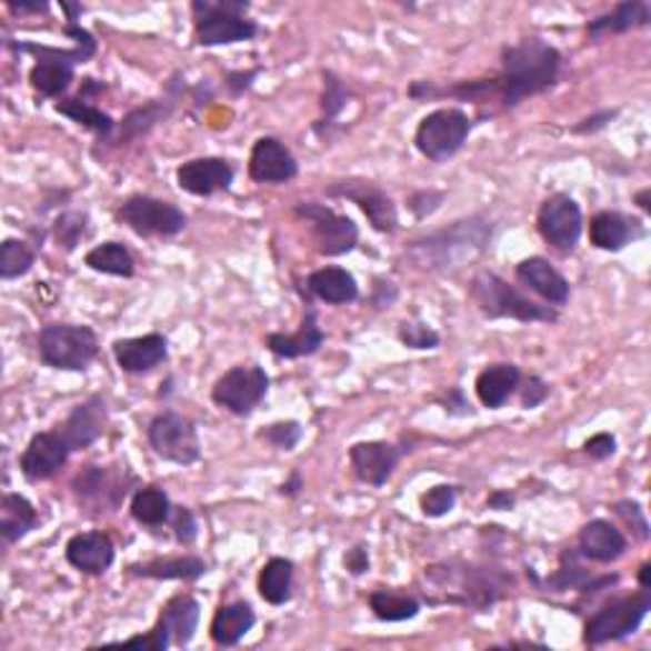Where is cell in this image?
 <instances>
[{
    "mask_svg": "<svg viewBox=\"0 0 651 651\" xmlns=\"http://www.w3.org/2000/svg\"><path fill=\"white\" fill-rule=\"evenodd\" d=\"M560 51L542 39H524L507 47L501 54V77L497 79L501 104L517 108L527 97L552 90L560 77Z\"/></svg>",
    "mask_w": 651,
    "mask_h": 651,
    "instance_id": "6da1fadb",
    "label": "cell"
},
{
    "mask_svg": "<svg viewBox=\"0 0 651 651\" xmlns=\"http://www.w3.org/2000/svg\"><path fill=\"white\" fill-rule=\"evenodd\" d=\"M64 33L77 41L74 49H51L39 47V43H19V47H16L23 51V54L37 57V64H33L29 79L33 90L41 92L43 97L64 94L69 90V84L74 82V67L84 64L87 59H92L97 54L94 37L77 21H69Z\"/></svg>",
    "mask_w": 651,
    "mask_h": 651,
    "instance_id": "7a4b0ae2",
    "label": "cell"
},
{
    "mask_svg": "<svg viewBox=\"0 0 651 651\" xmlns=\"http://www.w3.org/2000/svg\"><path fill=\"white\" fill-rule=\"evenodd\" d=\"M471 301L487 319H514L522 323L532 321H558V311L550 306H540L519 293L514 286L501 280L494 272H479L471 280Z\"/></svg>",
    "mask_w": 651,
    "mask_h": 651,
    "instance_id": "3957f363",
    "label": "cell"
},
{
    "mask_svg": "<svg viewBox=\"0 0 651 651\" xmlns=\"http://www.w3.org/2000/svg\"><path fill=\"white\" fill-rule=\"evenodd\" d=\"M100 339L90 326L51 323L39 333V357L47 367L82 372L97 359Z\"/></svg>",
    "mask_w": 651,
    "mask_h": 651,
    "instance_id": "277c9868",
    "label": "cell"
},
{
    "mask_svg": "<svg viewBox=\"0 0 651 651\" xmlns=\"http://www.w3.org/2000/svg\"><path fill=\"white\" fill-rule=\"evenodd\" d=\"M201 605L193 595L181 593L173 595L169 603L163 605L161 615H158L156 627L146 633V637L126 639L120 647H140L146 651H166L171 647H187L191 644L193 633L199 629Z\"/></svg>",
    "mask_w": 651,
    "mask_h": 651,
    "instance_id": "5b68a950",
    "label": "cell"
},
{
    "mask_svg": "<svg viewBox=\"0 0 651 651\" xmlns=\"http://www.w3.org/2000/svg\"><path fill=\"white\" fill-rule=\"evenodd\" d=\"M248 3H209L197 0L191 6L197 16V43L199 47H224V43L250 41L258 37V23L244 19Z\"/></svg>",
    "mask_w": 651,
    "mask_h": 651,
    "instance_id": "8992f818",
    "label": "cell"
},
{
    "mask_svg": "<svg viewBox=\"0 0 651 651\" xmlns=\"http://www.w3.org/2000/svg\"><path fill=\"white\" fill-rule=\"evenodd\" d=\"M651 611V593L649 588H641L639 593L615 598L609 605H603L601 611L591 615V621L585 623V644L601 647L609 641H621L637 633L641 621L647 619Z\"/></svg>",
    "mask_w": 651,
    "mask_h": 651,
    "instance_id": "52a82bcc",
    "label": "cell"
},
{
    "mask_svg": "<svg viewBox=\"0 0 651 651\" xmlns=\"http://www.w3.org/2000/svg\"><path fill=\"white\" fill-rule=\"evenodd\" d=\"M471 133V120L463 110L441 108L420 120L415 146L428 161L443 163L461 151Z\"/></svg>",
    "mask_w": 651,
    "mask_h": 651,
    "instance_id": "ba28073f",
    "label": "cell"
},
{
    "mask_svg": "<svg viewBox=\"0 0 651 651\" xmlns=\"http://www.w3.org/2000/svg\"><path fill=\"white\" fill-rule=\"evenodd\" d=\"M148 443L163 461L191 465L201 459L197 425L179 412H161L148 425Z\"/></svg>",
    "mask_w": 651,
    "mask_h": 651,
    "instance_id": "9c48e42d",
    "label": "cell"
},
{
    "mask_svg": "<svg viewBox=\"0 0 651 651\" xmlns=\"http://www.w3.org/2000/svg\"><path fill=\"white\" fill-rule=\"evenodd\" d=\"M268 387L270 377L262 367H232L230 372H224L217 380V384L211 387V400H214L219 408L244 418L266 400Z\"/></svg>",
    "mask_w": 651,
    "mask_h": 651,
    "instance_id": "30bf717a",
    "label": "cell"
},
{
    "mask_svg": "<svg viewBox=\"0 0 651 651\" xmlns=\"http://www.w3.org/2000/svg\"><path fill=\"white\" fill-rule=\"evenodd\" d=\"M487 242V227L471 222H455L451 230L438 232L433 237H425V240L412 242L410 258L418 262L420 268H445L448 262H453V252L465 254L471 248H483Z\"/></svg>",
    "mask_w": 651,
    "mask_h": 651,
    "instance_id": "8fae6325",
    "label": "cell"
},
{
    "mask_svg": "<svg viewBox=\"0 0 651 651\" xmlns=\"http://www.w3.org/2000/svg\"><path fill=\"white\" fill-rule=\"evenodd\" d=\"M296 217L311 224L316 250L326 254V258H339V254H347L357 248L359 230L349 217L337 214V211L323 204H313V201L298 204Z\"/></svg>",
    "mask_w": 651,
    "mask_h": 651,
    "instance_id": "7c38bea8",
    "label": "cell"
},
{
    "mask_svg": "<svg viewBox=\"0 0 651 651\" xmlns=\"http://www.w3.org/2000/svg\"><path fill=\"white\" fill-rule=\"evenodd\" d=\"M118 219L140 237H173L187 227V214L179 207L140 193L118 209Z\"/></svg>",
    "mask_w": 651,
    "mask_h": 651,
    "instance_id": "4fadbf2b",
    "label": "cell"
},
{
    "mask_svg": "<svg viewBox=\"0 0 651 651\" xmlns=\"http://www.w3.org/2000/svg\"><path fill=\"white\" fill-rule=\"evenodd\" d=\"M537 230L542 240L560 252H573L583 234V211L578 201L568 193H555L540 207L537 214Z\"/></svg>",
    "mask_w": 651,
    "mask_h": 651,
    "instance_id": "5bb4252c",
    "label": "cell"
},
{
    "mask_svg": "<svg viewBox=\"0 0 651 651\" xmlns=\"http://www.w3.org/2000/svg\"><path fill=\"white\" fill-rule=\"evenodd\" d=\"M329 197H341L354 201V204L364 211L369 222L377 232L392 234L398 232L400 219H398V209H394L392 199L387 193L374 187L372 181H337L326 189Z\"/></svg>",
    "mask_w": 651,
    "mask_h": 651,
    "instance_id": "9a60e30c",
    "label": "cell"
},
{
    "mask_svg": "<svg viewBox=\"0 0 651 651\" xmlns=\"http://www.w3.org/2000/svg\"><path fill=\"white\" fill-rule=\"evenodd\" d=\"M72 489L79 504L92 507L97 512H116L128 494V483L100 465H87L82 473H77Z\"/></svg>",
    "mask_w": 651,
    "mask_h": 651,
    "instance_id": "2e32d148",
    "label": "cell"
},
{
    "mask_svg": "<svg viewBox=\"0 0 651 651\" xmlns=\"http://www.w3.org/2000/svg\"><path fill=\"white\" fill-rule=\"evenodd\" d=\"M72 448L61 433H37L21 455V471L29 481H47L64 469Z\"/></svg>",
    "mask_w": 651,
    "mask_h": 651,
    "instance_id": "e0dca14e",
    "label": "cell"
},
{
    "mask_svg": "<svg viewBox=\"0 0 651 651\" xmlns=\"http://www.w3.org/2000/svg\"><path fill=\"white\" fill-rule=\"evenodd\" d=\"M402 459L400 448L384 441L354 443L349 448V461L357 479L369 487H384Z\"/></svg>",
    "mask_w": 651,
    "mask_h": 651,
    "instance_id": "ac0fdd59",
    "label": "cell"
},
{
    "mask_svg": "<svg viewBox=\"0 0 651 651\" xmlns=\"http://www.w3.org/2000/svg\"><path fill=\"white\" fill-rule=\"evenodd\" d=\"M176 181L193 197H211V193L227 191L232 187L234 169L224 158H197V161L183 163L176 171Z\"/></svg>",
    "mask_w": 651,
    "mask_h": 651,
    "instance_id": "d6986e66",
    "label": "cell"
},
{
    "mask_svg": "<svg viewBox=\"0 0 651 651\" xmlns=\"http://www.w3.org/2000/svg\"><path fill=\"white\" fill-rule=\"evenodd\" d=\"M104 425H108V408H104V400L100 394H92L90 400L77 404L59 433L72 451H84V448L100 441Z\"/></svg>",
    "mask_w": 651,
    "mask_h": 651,
    "instance_id": "ffe728a7",
    "label": "cell"
},
{
    "mask_svg": "<svg viewBox=\"0 0 651 651\" xmlns=\"http://www.w3.org/2000/svg\"><path fill=\"white\" fill-rule=\"evenodd\" d=\"M298 176V163L278 138H260L250 153V179L258 183H286Z\"/></svg>",
    "mask_w": 651,
    "mask_h": 651,
    "instance_id": "44dd1931",
    "label": "cell"
},
{
    "mask_svg": "<svg viewBox=\"0 0 651 651\" xmlns=\"http://www.w3.org/2000/svg\"><path fill=\"white\" fill-rule=\"evenodd\" d=\"M67 562L79 573L102 575L116 562V544L104 532H79L67 542Z\"/></svg>",
    "mask_w": 651,
    "mask_h": 651,
    "instance_id": "7402d4cb",
    "label": "cell"
},
{
    "mask_svg": "<svg viewBox=\"0 0 651 651\" xmlns=\"http://www.w3.org/2000/svg\"><path fill=\"white\" fill-rule=\"evenodd\" d=\"M112 354H116V362L122 372L143 374L166 362V357H169V341H166L161 333L120 339L116 341V347H112Z\"/></svg>",
    "mask_w": 651,
    "mask_h": 651,
    "instance_id": "603a6c76",
    "label": "cell"
},
{
    "mask_svg": "<svg viewBox=\"0 0 651 651\" xmlns=\"http://www.w3.org/2000/svg\"><path fill=\"white\" fill-rule=\"evenodd\" d=\"M517 278L552 306H565L570 301V283L565 276L544 258H527L519 262Z\"/></svg>",
    "mask_w": 651,
    "mask_h": 651,
    "instance_id": "cb8c5ba5",
    "label": "cell"
},
{
    "mask_svg": "<svg viewBox=\"0 0 651 651\" xmlns=\"http://www.w3.org/2000/svg\"><path fill=\"white\" fill-rule=\"evenodd\" d=\"M627 548V537L621 534V530H615L611 522H605V519H593L578 534L580 555L593 562H603V565L619 560Z\"/></svg>",
    "mask_w": 651,
    "mask_h": 651,
    "instance_id": "d4e9b609",
    "label": "cell"
},
{
    "mask_svg": "<svg viewBox=\"0 0 651 651\" xmlns=\"http://www.w3.org/2000/svg\"><path fill=\"white\" fill-rule=\"evenodd\" d=\"M326 333L316 321V311H308L296 333H268V349L280 359H301L311 357L321 349Z\"/></svg>",
    "mask_w": 651,
    "mask_h": 651,
    "instance_id": "484cf974",
    "label": "cell"
},
{
    "mask_svg": "<svg viewBox=\"0 0 651 651\" xmlns=\"http://www.w3.org/2000/svg\"><path fill=\"white\" fill-rule=\"evenodd\" d=\"M254 627V611L250 603L244 601H234L227 605H219L214 619H211V641L217 647H234L248 637Z\"/></svg>",
    "mask_w": 651,
    "mask_h": 651,
    "instance_id": "4316f807",
    "label": "cell"
},
{
    "mask_svg": "<svg viewBox=\"0 0 651 651\" xmlns=\"http://www.w3.org/2000/svg\"><path fill=\"white\" fill-rule=\"evenodd\" d=\"M641 234L644 230H641L639 222L619 214V211H601L591 219V242L598 250L619 252Z\"/></svg>",
    "mask_w": 651,
    "mask_h": 651,
    "instance_id": "83f0119b",
    "label": "cell"
},
{
    "mask_svg": "<svg viewBox=\"0 0 651 651\" xmlns=\"http://www.w3.org/2000/svg\"><path fill=\"white\" fill-rule=\"evenodd\" d=\"M519 380H522V372H519L517 364H491L483 369L477 377V394L483 408L499 410L504 408L509 398L517 392Z\"/></svg>",
    "mask_w": 651,
    "mask_h": 651,
    "instance_id": "f1b7e54d",
    "label": "cell"
},
{
    "mask_svg": "<svg viewBox=\"0 0 651 651\" xmlns=\"http://www.w3.org/2000/svg\"><path fill=\"white\" fill-rule=\"evenodd\" d=\"M308 290L323 303L341 306L359 298V286L354 276L344 268H321L308 276Z\"/></svg>",
    "mask_w": 651,
    "mask_h": 651,
    "instance_id": "f546056e",
    "label": "cell"
},
{
    "mask_svg": "<svg viewBox=\"0 0 651 651\" xmlns=\"http://www.w3.org/2000/svg\"><path fill=\"white\" fill-rule=\"evenodd\" d=\"M649 19L651 11L647 3H641V0H629V3L615 6L611 13L598 16L595 21H591V26H588V37L598 41L613 37V33H627L631 29H637V26H647Z\"/></svg>",
    "mask_w": 651,
    "mask_h": 651,
    "instance_id": "4dcf8cb0",
    "label": "cell"
},
{
    "mask_svg": "<svg viewBox=\"0 0 651 651\" xmlns=\"http://www.w3.org/2000/svg\"><path fill=\"white\" fill-rule=\"evenodd\" d=\"M39 514L33 504L21 494H6L0 499V534L8 544L23 540L31 530H37Z\"/></svg>",
    "mask_w": 651,
    "mask_h": 651,
    "instance_id": "1f68e13d",
    "label": "cell"
},
{
    "mask_svg": "<svg viewBox=\"0 0 651 651\" xmlns=\"http://www.w3.org/2000/svg\"><path fill=\"white\" fill-rule=\"evenodd\" d=\"M130 570H133V575L153 578V580H197L207 573V562L193 555L163 558V560L140 562V565H133Z\"/></svg>",
    "mask_w": 651,
    "mask_h": 651,
    "instance_id": "d6a6232c",
    "label": "cell"
},
{
    "mask_svg": "<svg viewBox=\"0 0 651 651\" xmlns=\"http://www.w3.org/2000/svg\"><path fill=\"white\" fill-rule=\"evenodd\" d=\"M258 591L270 605H283L293 595V562L286 558H272L260 570Z\"/></svg>",
    "mask_w": 651,
    "mask_h": 651,
    "instance_id": "836d02e7",
    "label": "cell"
},
{
    "mask_svg": "<svg viewBox=\"0 0 651 651\" xmlns=\"http://www.w3.org/2000/svg\"><path fill=\"white\" fill-rule=\"evenodd\" d=\"M130 514H133L138 524L161 527L166 522H171L173 507L169 494H166L161 487H143L136 491L133 501H130Z\"/></svg>",
    "mask_w": 651,
    "mask_h": 651,
    "instance_id": "e575fe53",
    "label": "cell"
},
{
    "mask_svg": "<svg viewBox=\"0 0 651 651\" xmlns=\"http://www.w3.org/2000/svg\"><path fill=\"white\" fill-rule=\"evenodd\" d=\"M87 268L94 272H102V276H116V278H133L136 272V260L126 244L120 242H102L97 244L94 250L87 252Z\"/></svg>",
    "mask_w": 651,
    "mask_h": 651,
    "instance_id": "d590c367",
    "label": "cell"
},
{
    "mask_svg": "<svg viewBox=\"0 0 651 651\" xmlns=\"http://www.w3.org/2000/svg\"><path fill=\"white\" fill-rule=\"evenodd\" d=\"M369 609L374 611V615L380 621L398 623V621L415 619V615L420 613V601L410 593L387 591V588H380V591H374L372 595H369Z\"/></svg>",
    "mask_w": 651,
    "mask_h": 651,
    "instance_id": "8d00e7d4",
    "label": "cell"
},
{
    "mask_svg": "<svg viewBox=\"0 0 651 651\" xmlns=\"http://www.w3.org/2000/svg\"><path fill=\"white\" fill-rule=\"evenodd\" d=\"M59 116H67L69 120H74L77 126H82L87 130H92L100 138H108L112 130H116V120H112L108 112H102L100 108H94L92 102H87L84 97H74V100H61L57 104Z\"/></svg>",
    "mask_w": 651,
    "mask_h": 651,
    "instance_id": "74e56055",
    "label": "cell"
},
{
    "mask_svg": "<svg viewBox=\"0 0 651 651\" xmlns=\"http://www.w3.org/2000/svg\"><path fill=\"white\" fill-rule=\"evenodd\" d=\"M37 262V254L21 240H6L0 244V278L13 280L26 276Z\"/></svg>",
    "mask_w": 651,
    "mask_h": 651,
    "instance_id": "f35d334b",
    "label": "cell"
},
{
    "mask_svg": "<svg viewBox=\"0 0 651 651\" xmlns=\"http://www.w3.org/2000/svg\"><path fill=\"white\" fill-rule=\"evenodd\" d=\"M169 108L171 104H161L158 100L143 104V108H138L130 112V116L122 120V128H120V143L122 140H130V138H138L151 130L156 122H161L166 116H169Z\"/></svg>",
    "mask_w": 651,
    "mask_h": 651,
    "instance_id": "ab89813d",
    "label": "cell"
},
{
    "mask_svg": "<svg viewBox=\"0 0 651 651\" xmlns=\"http://www.w3.org/2000/svg\"><path fill=\"white\" fill-rule=\"evenodd\" d=\"M455 501H459V489L441 483V487L428 489V494H422L420 509L425 517L438 519V517H445L448 512H453Z\"/></svg>",
    "mask_w": 651,
    "mask_h": 651,
    "instance_id": "60d3db41",
    "label": "cell"
},
{
    "mask_svg": "<svg viewBox=\"0 0 651 651\" xmlns=\"http://www.w3.org/2000/svg\"><path fill=\"white\" fill-rule=\"evenodd\" d=\"M260 438L270 445H276L278 451H293V448L301 443L303 428L298 425L296 420L288 422H272L266 430H260Z\"/></svg>",
    "mask_w": 651,
    "mask_h": 651,
    "instance_id": "b9f144b4",
    "label": "cell"
},
{
    "mask_svg": "<svg viewBox=\"0 0 651 651\" xmlns=\"http://www.w3.org/2000/svg\"><path fill=\"white\" fill-rule=\"evenodd\" d=\"M400 341L408 349H438L441 347V337L438 331L430 329L428 323L412 321L400 326Z\"/></svg>",
    "mask_w": 651,
    "mask_h": 651,
    "instance_id": "7bdbcfd3",
    "label": "cell"
},
{
    "mask_svg": "<svg viewBox=\"0 0 651 651\" xmlns=\"http://www.w3.org/2000/svg\"><path fill=\"white\" fill-rule=\"evenodd\" d=\"M347 100H349V90L344 84H341V79H337L331 72H326L323 74V112H326V118L329 120L337 118L339 112L347 108Z\"/></svg>",
    "mask_w": 651,
    "mask_h": 651,
    "instance_id": "ee69618b",
    "label": "cell"
},
{
    "mask_svg": "<svg viewBox=\"0 0 651 651\" xmlns=\"http://www.w3.org/2000/svg\"><path fill=\"white\" fill-rule=\"evenodd\" d=\"M87 230V217L79 214V211H69V214H61L57 222V240L64 244V250H74L79 237Z\"/></svg>",
    "mask_w": 651,
    "mask_h": 651,
    "instance_id": "f6af8a7d",
    "label": "cell"
},
{
    "mask_svg": "<svg viewBox=\"0 0 651 651\" xmlns=\"http://www.w3.org/2000/svg\"><path fill=\"white\" fill-rule=\"evenodd\" d=\"M171 527L176 532V540H179L181 544H191L199 534L197 519H193L191 509H187V507H176V512L171 514Z\"/></svg>",
    "mask_w": 651,
    "mask_h": 651,
    "instance_id": "bcb514c9",
    "label": "cell"
},
{
    "mask_svg": "<svg viewBox=\"0 0 651 651\" xmlns=\"http://www.w3.org/2000/svg\"><path fill=\"white\" fill-rule=\"evenodd\" d=\"M615 514L621 519H627L631 524V530H637L639 540H649V522H647V514L644 509H641L637 501H619L615 504Z\"/></svg>",
    "mask_w": 651,
    "mask_h": 651,
    "instance_id": "7dc6e473",
    "label": "cell"
},
{
    "mask_svg": "<svg viewBox=\"0 0 651 651\" xmlns=\"http://www.w3.org/2000/svg\"><path fill=\"white\" fill-rule=\"evenodd\" d=\"M548 394H550V384L542 380V377H530V380H527V384H524V390H522V404L527 410H534V408H540V404L548 400Z\"/></svg>",
    "mask_w": 651,
    "mask_h": 651,
    "instance_id": "c3c4849f",
    "label": "cell"
},
{
    "mask_svg": "<svg viewBox=\"0 0 651 651\" xmlns=\"http://www.w3.org/2000/svg\"><path fill=\"white\" fill-rule=\"evenodd\" d=\"M585 453L591 455V459H595V461L611 459V455L615 453V438L609 435V433H598V435H593L591 441L585 443Z\"/></svg>",
    "mask_w": 651,
    "mask_h": 651,
    "instance_id": "681fc988",
    "label": "cell"
},
{
    "mask_svg": "<svg viewBox=\"0 0 651 651\" xmlns=\"http://www.w3.org/2000/svg\"><path fill=\"white\" fill-rule=\"evenodd\" d=\"M344 565L351 575H364L369 570V550L367 548H351L344 555Z\"/></svg>",
    "mask_w": 651,
    "mask_h": 651,
    "instance_id": "f907efd6",
    "label": "cell"
},
{
    "mask_svg": "<svg viewBox=\"0 0 651 651\" xmlns=\"http://www.w3.org/2000/svg\"><path fill=\"white\" fill-rule=\"evenodd\" d=\"M615 118L613 110H605V112H598V116L588 118L580 122V126H575V133H595V130H601L609 126V122Z\"/></svg>",
    "mask_w": 651,
    "mask_h": 651,
    "instance_id": "816d5d0a",
    "label": "cell"
},
{
    "mask_svg": "<svg viewBox=\"0 0 651 651\" xmlns=\"http://www.w3.org/2000/svg\"><path fill=\"white\" fill-rule=\"evenodd\" d=\"M258 77V69H254V72H237V74H227V87H230V90L234 92V94H240L242 90H248V87L252 84V79Z\"/></svg>",
    "mask_w": 651,
    "mask_h": 651,
    "instance_id": "f5cc1de1",
    "label": "cell"
},
{
    "mask_svg": "<svg viewBox=\"0 0 651 651\" xmlns=\"http://www.w3.org/2000/svg\"><path fill=\"white\" fill-rule=\"evenodd\" d=\"M443 404H445V410H448V412H451V415H455V408H463V412H465V415H469V412H471V410H469V408H471V404H469V402H465V398H463V392L459 390V387H453V390L445 394V400H443Z\"/></svg>",
    "mask_w": 651,
    "mask_h": 651,
    "instance_id": "db71d44e",
    "label": "cell"
},
{
    "mask_svg": "<svg viewBox=\"0 0 651 651\" xmlns=\"http://www.w3.org/2000/svg\"><path fill=\"white\" fill-rule=\"evenodd\" d=\"M487 504L489 509H497V512H507V509H514V494H509V491H494Z\"/></svg>",
    "mask_w": 651,
    "mask_h": 651,
    "instance_id": "11a10c76",
    "label": "cell"
},
{
    "mask_svg": "<svg viewBox=\"0 0 651 651\" xmlns=\"http://www.w3.org/2000/svg\"><path fill=\"white\" fill-rule=\"evenodd\" d=\"M8 8L16 13H47L49 3H43V0H39V3H16V0H8Z\"/></svg>",
    "mask_w": 651,
    "mask_h": 651,
    "instance_id": "9f6ffc18",
    "label": "cell"
},
{
    "mask_svg": "<svg viewBox=\"0 0 651 651\" xmlns=\"http://www.w3.org/2000/svg\"><path fill=\"white\" fill-rule=\"evenodd\" d=\"M301 487H303V479H301V473H293V477H290V481H288V483H283V487H280V494H286V497H293V494H298V491H301Z\"/></svg>",
    "mask_w": 651,
    "mask_h": 651,
    "instance_id": "6f0895ef",
    "label": "cell"
},
{
    "mask_svg": "<svg viewBox=\"0 0 651 651\" xmlns=\"http://www.w3.org/2000/svg\"><path fill=\"white\" fill-rule=\"evenodd\" d=\"M649 573H651V565H649V562H644V565H641V570H639V583H641V588H651Z\"/></svg>",
    "mask_w": 651,
    "mask_h": 651,
    "instance_id": "680465c9",
    "label": "cell"
},
{
    "mask_svg": "<svg viewBox=\"0 0 651 651\" xmlns=\"http://www.w3.org/2000/svg\"><path fill=\"white\" fill-rule=\"evenodd\" d=\"M649 193H651V191H649V189H644V191H641V193H639V197H637V201H639V207H641V209H644V211H649V209H651V207H649Z\"/></svg>",
    "mask_w": 651,
    "mask_h": 651,
    "instance_id": "91938a15",
    "label": "cell"
}]
</instances>
